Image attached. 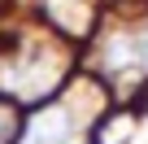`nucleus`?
Here are the masks:
<instances>
[{
	"label": "nucleus",
	"instance_id": "f257e3e1",
	"mask_svg": "<svg viewBox=\"0 0 148 144\" xmlns=\"http://www.w3.org/2000/svg\"><path fill=\"white\" fill-rule=\"evenodd\" d=\"M26 144H65V131H61V114H44L35 122V131L26 135Z\"/></svg>",
	"mask_w": 148,
	"mask_h": 144
},
{
	"label": "nucleus",
	"instance_id": "f03ea898",
	"mask_svg": "<svg viewBox=\"0 0 148 144\" xmlns=\"http://www.w3.org/2000/svg\"><path fill=\"white\" fill-rule=\"evenodd\" d=\"M13 140H18V109L0 101V144H13Z\"/></svg>",
	"mask_w": 148,
	"mask_h": 144
},
{
	"label": "nucleus",
	"instance_id": "7ed1b4c3",
	"mask_svg": "<svg viewBox=\"0 0 148 144\" xmlns=\"http://www.w3.org/2000/svg\"><path fill=\"white\" fill-rule=\"evenodd\" d=\"M126 131H131V118L122 114V118H113V122L100 131V144H122V140H126Z\"/></svg>",
	"mask_w": 148,
	"mask_h": 144
}]
</instances>
